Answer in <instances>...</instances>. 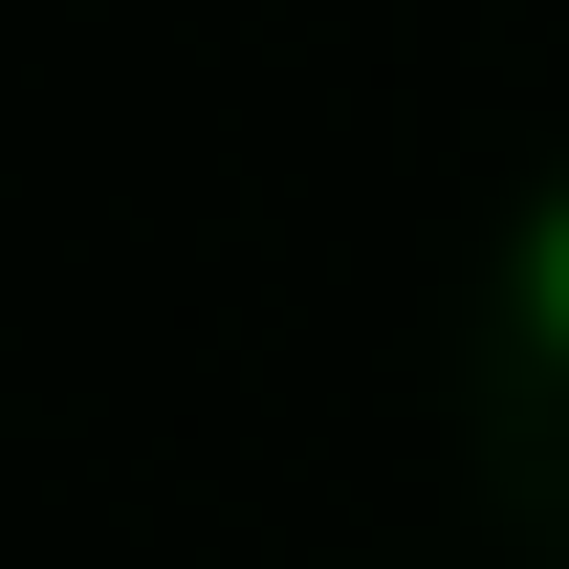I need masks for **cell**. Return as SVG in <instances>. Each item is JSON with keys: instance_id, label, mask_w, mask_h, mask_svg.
Returning <instances> with one entry per match:
<instances>
[{"instance_id": "cell-1", "label": "cell", "mask_w": 569, "mask_h": 569, "mask_svg": "<svg viewBox=\"0 0 569 569\" xmlns=\"http://www.w3.org/2000/svg\"><path fill=\"white\" fill-rule=\"evenodd\" d=\"M503 307H526V351L569 372V176H548V198H526V241H503Z\"/></svg>"}]
</instances>
